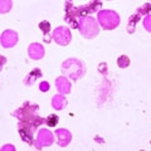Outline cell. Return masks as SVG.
<instances>
[{"label": "cell", "mask_w": 151, "mask_h": 151, "mask_svg": "<svg viewBox=\"0 0 151 151\" xmlns=\"http://www.w3.org/2000/svg\"><path fill=\"white\" fill-rule=\"evenodd\" d=\"M37 111H38V106L30 105L29 102H25L24 106L22 108H19V110H17L14 112V116L18 117V120L20 121V124L30 127V129L34 131L39 125L45 122L44 119H42V117L38 116Z\"/></svg>", "instance_id": "cell-1"}, {"label": "cell", "mask_w": 151, "mask_h": 151, "mask_svg": "<svg viewBox=\"0 0 151 151\" xmlns=\"http://www.w3.org/2000/svg\"><path fill=\"white\" fill-rule=\"evenodd\" d=\"M78 29L81 32V34L87 39H93L100 33L98 22L94 18L88 15L78 18Z\"/></svg>", "instance_id": "cell-3"}, {"label": "cell", "mask_w": 151, "mask_h": 151, "mask_svg": "<svg viewBox=\"0 0 151 151\" xmlns=\"http://www.w3.org/2000/svg\"><path fill=\"white\" fill-rule=\"evenodd\" d=\"M19 134H20L22 139L27 141L29 145H32V141H33V130L30 127H28L25 125H23L19 122Z\"/></svg>", "instance_id": "cell-11"}, {"label": "cell", "mask_w": 151, "mask_h": 151, "mask_svg": "<svg viewBox=\"0 0 151 151\" xmlns=\"http://www.w3.org/2000/svg\"><path fill=\"white\" fill-rule=\"evenodd\" d=\"M64 20L67 22L72 28H78V17L76 15V13H74V8L70 9V10H68V12H65Z\"/></svg>", "instance_id": "cell-13"}, {"label": "cell", "mask_w": 151, "mask_h": 151, "mask_svg": "<svg viewBox=\"0 0 151 151\" xmlns=\"http://www.w3.org/2000/svg\"><path fill=\"white\" fill-rule=\"evenodd\" d=\"M55 87L57 89L62 93V94H67L70 92V82L68 81L67 78H65V76H62V77H58L55 79Z\"/></svg>", "instance_id": "cell-10"}, {"label": "cell", "mask_w": 151, "mask_h": 151, "mask_svg": "<svg viewBox=\"0 0 151 151\" xmlns=\"http://www.w3.org/2000/svg\"><path fill=\"white\" fill-rule=\"evenodd\" d=\"M39 28L42 29L44 34V39L47 43H50V35H49V32H50V23L47 22V20H43L39 23Z\"/></svg>", "instance_id": "cell-16"}, {"label": "cell", "mask_w": 151, "mask_h": 151, "mask_svg": "<svg viewBox=\"0 0 151 151\" xmlns=\"http://www.w3.org/2000/svg\"><path fill=\"white\" fill-rule=\"evenodd\" d=\"M62 72L64 76L72 78L73 81L82 78L84 73H86V65L83 64L82 60L76 59V58H69L62 64Z\"/></svg>", "instance_id": "cell-2"}, {"label": "cell", "mask_w": 151, "mask_h": 151, "mask_svg": "<svg viewBox=\"0 0 151 151\" xmlns=\"http://www.w3.org/2000/svg\"><path fill=\"white\" fill-rule=\"evenodd\" d=\"M140 18H141V15H139L137 13L132 14V15L130 17V19H129V24H127V30H129L130 34H132V33L135 32V29H136V24H137V22L140 20Z\"/></svg>", "instance_id": "cell-15"}, {"label": "cell", "mask_w": 151, "mask_h": 151, "mask_svg": "<svg viewBox=\"0 0 151 151\" xmlns=\"http://www.w3.org/2000/svg\"><path fill=\"white\" fill-rule=\"evenodd\" d=\"M55 135H57V139H58V145L60 146V147L68 146L70 140H72L70 132L68 130H65V129H58L55 131Z\"/></svg>", "instance_id": "cell-9"}, {"label": "cell", "mask_w": 151, "mask_h": 151, "mask_svg": "<svg viewBox=\"0 0 151 151\" xmlns=\"http://www.w3.org/2000/svg\"><path fill=\"white\" fill-rule=\"evenodd\" d=\"M117 64H119L120 68H127L130 65V59L127 55H121L117 59Z\"/></svg>", "instance_id": "cell-20"}, {"label": "cell", "mask_w": 151, "mask_h": 151, "mask_svg": "<svg viewBox=\"0 0 151 151\" xmlns=\"http://www.w3.org/2000/svg\"><path fill=\"white\" fill-rule=\"evenodd\" d=\"M5 62H6V58L4 55H0V70L3 69V65L5 64Z\"/></svg>", "instance_id": "cell-26"}, {"label": "cell", "mask_w": 151, "mask_h": 151, "mask_svg": "<svg viewBox=\"0 0 151 151\" xmlns=\"http://www.w3.org/2000/svg\"><path fill=\"white\" fill-rule=\"evenodd\" d=\"M40 77H42V70L38 69V68H35V69H33L32 72L25 77L24 83L27 84V86H32V84L34 83L35 79H37V78H40Z\"/></svg>", "instance_id": "cell-14"}, {"label": "cell", "mask_w": 151, "mask_h": 151, "mask_svg": "<svg viewBox=\"0 0 151 151\" xmlns=\"http://www.w3.org/2000/svg\"><path fill=\"white\" fill-rule=\"evenodd\" d=\"M0 43L4 48H12L18 43V33L14 30H5L0 37Z\"/></svg>", "instance_id": "cell-7"}, {"label": "cell", "mask_w": 151, "mask_h": 151, "mask_svg": "<svg viewBox=\"0 0 151 151\" xmlns=\"http://www.w3.org/2000/svg\"><path fill=\"white\" fill-rule=\"evenodd\" d=\"M1 150L3 151H15V147H14V146H12V145H5V146H3L1 147Z\"/></svg>", "instance_id": "cell-24"}, {"label": "cell", "mask_w": 151, "mask_h": 151, "mask_svg": "<svg viewBox=\"0 0 151 151\" xmlns=\"http://www.w3.org/2000/svg\"><path fill=\"white\" fill-rule=\"evenodd\" d=\"M54 141V137H53V134L47 130V129H40L38 131V136H37V141H35V147L38 150H40L42 147H44V146H50L53 144Z\"/></svg>", "instance_id": "cell-6"}, {"label": "cell", "mask_w": 151, "mask_h": 151, "mask_svg": "<svg viewBox=\"0 0 151 151\" xmlns=\"http://www.w3.org/2000/svg\"><path fill=\"white\" fill-rule=\"evenodd\" d=\"M52 38H53V40L57 44L68 45L70 39H72V34H70L68 28L58 27V28H55V29L53 30V33H52Z\"/></svg>", "instance_id": "cell-5"}, {"label": "cell", "mask_w": 151, "mask_h": 151, "mask_svg": "<svg viewBox=\"0 0 151 151\" xmlns=\"http://www.w3.org/2000/svg\"><path fill=\"white\" fill-rule=\"evenodd\" d=\"M102 6V3H101V0H92L91 3H88L87 5H86V9H87V13H94V12H97V10H100Z\"/></svg>", "instance_id": "cell-17"}, {"label": "cell", "mask_w": 151, "mask_h": 151, "mask_svg": "<svg viewBox=\"0 0 151 151\" xmlns=\"http://www.w3.org/2000/svg\"><path fill=\"white\" fill-rule=\"evenodd\" d=\"M52 106H53L55 110H63V108L67 106V100H65V97L62 93L55 94V96L52 98Z\"/></svg>", "instance_id": "cell-12"}, {"label": "cell", "mask_w": 151, "mask_h": 151, "mask_svg": "<svg viewBox=\"0 0 151 151\" xmlns=\"http://www.w3.org/2000/svg\"><path fill=\"white\" fill-rule=\"evenodd\" d=\"M58 116L57 115H49L48 117L45 119V124L47 126H49V127H54L57 124H58Z\"/></svg>", "instance_id": "cell-21"}, {"label": "cell", "mask_w": 151, "mask_h": 151, "mask_svg": "<svg viewBox=\"0 0 151 151\" xmlns=\"http://www.w3.org/2000/svg\"><path fill=\"white\" fill-rule=\"evenodd\" d=\"M142 23H144L145 29L147 30V32H150V33H151V15H146V17L144 18Z\"/></svg>", "instance_id": "cell-22"}, {"label": "cell", "mask_w": 151, "mask_h": 151, "mask_svg": "<svg viewBox=\"0 0 151 151\" xmlns=\"http://www.w3.org/2000/svg\"><path fill=\"white\" fill-rule=\"evenodd\" d=\"M28 54L32 59L38 60V59H42L44 57V48L43 45L39 44V43H32L28 48Z\"/></svg>", "instance_id": "cell-8"}, {"label": "cell", "mask_w": 151, "mask_h": 151, "mask_svg": "<svg viewBox=\"0 0 151 151\" xmlns=\"http://www.w3.org/2000/svg\"><path fill=\"white\" fill-rule=\"evenodd\" d=\"M70 9H73V3L70 0H67V3H65V12L70 10Z\"/></svg>", "instance_id": "cell-25"}, {"label": "cell", "mask_w": 151, "mask_h": 151, "mask_svg": "<svg viewBox=\"0 0 151 151\" xmlns=\"http://www.w3.org/2000/svg\"><path fill=\"white\" fill-rule=\"evenodd\" d=\"M39 89L42 92H47V91H49V83L48 82H45V81H43L40 84H39Z\"/></svg>", "instance_id": "cell-23"}, {"label": "cell", "mask_w": 151, "mask_h": 151, "mask_svg": "<svg viewBox=\"0 0 151 151\" xmlns=\"http://www.w3.org/2000/svg\"><path fill=\"white\" fill-rule=\"evenodd\" d=\"M97 22L103 29L112 30L120 25V15L113 10H101L97 15Z\"/></svg>", "instance_id": "cell-4"}, {"label": "cell", "mask_w": 151, "mask_h": 151, "mask_svg": "<svg viewBox=\"0 0 151 151\" xmlns=\"http://www.w3.org/2000/svg\"><path fill=\"white\" fill-rule=\"evenodd\" d=\"M12 6H13L12 0H0V14H5L10 12Z\"/></svg>", "instance_id": "cell-18"}, {"label": "cell", "mask_w": 151, "mask_h": 151, "mask_svg": "<svg viewBox=\"0 0 151 151\" xmlns=\"http://www.w3.org/2000/svg\"><path fill=\"white\" fill-rule=\"evenodd\" d=\"M150 12H151V4H150V3H146V4H144L142 6H140V8L137 9V12H136V13H137L139 15H141V17H142V15H145V17H146Z\"/></svg>", "instance_id": "cell-19"}]
</instances>
